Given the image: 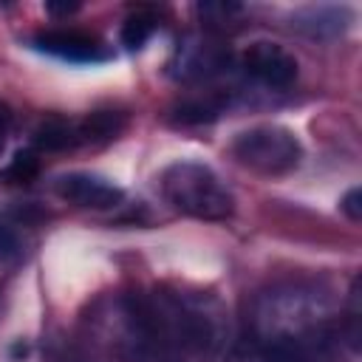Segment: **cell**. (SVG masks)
<instances>
[{
    "label": "cell",
    "instance_id": "30bf717a",
    "mask_svg": "<svg viewBox=\"0 0 362 362\" xmlns=\"http://www.w3.org/2000/svg\"><path fill=\"white\" fill-rule=\"evenodd\" d=\"M124 127V119L119 113H110V110H99V113H90L88 119L76 122V133H79V144L82 141H107V139H116V133Z\"/></svg>",
    "mask_w": 362,
    "mask_h": 362
},
{
    "label": "cell",
    "instance_id": "52a82bcc",
    "mask_svg": "<svg viewBox=\"0 0 362 362\" xmlns=\"http://www.w3.org/2000/svg\"><path fill=\"white\" fill-rule=\"evenodd\" d=\"M348 11L337 6H308L291 17V25L297 31H305L311 37H334L345 28Z\"/></svg>",
    "mask_w": 362,
    "mask_h": 362
},
{
    "label": "cell",
    "instance_id": "7a4b0ae2",
    "mask_svg": "<svg viewBox=\"0 0 362 362\" xmlns=\"http://www.w3.org/2000/svg\"><path fill=\"white\" fill-rule=\"evenodd\" d=\"M161 192L167 204L198 221H223L235 209L226 184L201 161H175L161 173Z\"/></svg>",
    "mask_w": 362,
    "mask_h": 362
},
{
    "label": "cell",
    "instance_id": "5b68a950",
    "mask_svg": "<svg viewBox=\"0 0 362 362\" xmlns=\"http://www.w3.org/2000/svg\"><path fill=\"white\" fill-rule=\"evenodd\" d=\"M57 195L68 204L85 206V209H110L116 206L124 192L110 184L107 178L90 175V173H68L57 181Z\"/></svg>",
    "mask_w": 362,
    "mask_h": 362
},
{
    "label": "cell",
    "instance_id": "7c38bea8",
    "mask_svg": "<svg viewBox=\"0 0 362 362\" xmlns=\"http://www.w3.org/2000/svg\"><path fill=\"white\" fill-rule=\"evenodd\" d=\"M37 173H40V158H37V153H34V150H20V153L8 161V167L3 170V178H6L8 184H28Z\"/></svg>",
    "mask_w": 362,
    "mask_h": 362
},
{
    "label": "cell",
    "instance_id": "9a60e30c",
    "mask_svg": "<svg viewBox=\"0 0 362 362\" xmlns=\"http://www.w3.org/2000/svg\"><path fill=\"white\" fill-rule=\"evenodd\" d=\"M240 11L243 8L238 3H204V6H198V14L204 17L206 25H223V23H229Z\"/></svg>",
    "mask_w": 362,
    "mask_h": 362
},
{
    "label": "cell",
    "instance_id": "277c9868",
    "mask_svg": "<svg viewBox=\"0 0 362 362\" xmlns=\"http://www.w3.org/2000/svg\"><path fill=\"white\" fill-rule=\"evenodd\" d=\"M240 65H243V71L252 79H257L266 88L283 90V88L294 85V79H297V59H294V54H288L283 45L269 42V40L252 42L243 51Z\"/></svg>",
    "mask_w": 362,
    "mask_h": 362
},
{
    "label": "cell",
    "instance_id": "2e32d148",
    "mask_svg": "<svg viewBox=\"0 0 362 362\" xmlns=\"http://www.w3.org/2000/svg\"><path fill=\"white\" fill-rule=\"evenodd\" d=\"M339 209H342L351 221H359V218H362V189H359V187L348 189L345 198H342V204H339Z\"/></svg>",
    "mask_w": 362,
    "mask_h": 362
},
{
    "label": "cell",
    "instance_id": "3957f363",
    "mask_svg": "<svg viewBox=\"0 0 362 362\" xmlns=\"http://www.w3.org/2000/svg\"><path fill=\"white\" fill-rule=\"evenodd\" d=\"M232 156L260 173V175H286L291 170H297L300 158H303V144L297 141V136L288 127L280 124H257L243 130L235 141H232Z\"/></svg>",
    "mask_w": 362,
    "mask_h": 362
},
{
    "label": "cell",
    "instance_id": "8992f818",
    "mask_svg": "<svg viewBox=\"0 0 362 362\" xmlns=\"http://www.w3.org/2000/svg\"><path fill=\"white\" fill-rule=\"evenodd\" d=\"M34 48L68 62H99L105 59V48L93 34L76 28H51L34 37Z\"/></svg>",
    "mask_w": 362,
    "mask_h": 362
},
{
    "label": "cell",
    "instance_id": "4fadbf2b",
    "mask_svg": "<svg viewBox=\"0 0 362 362\" xmlns=\"http://www.w3.org/2000/svg\"><path fill=\"white\" fill-rule=\"evenodd\" d=\"M348 325L342 328V334L348 337L351 348L356 351L359 348V277H354L351 283V297H348Z\"/></svg>",
    "mask_w": 362,
    "mask_h": 362
},
{
    "label": "cell",
    "instance_id": "9c48e42d",
    "mask_svg": "<svg viewBox=\"0 0 362 362\" xmlns=\"http://www.w3.org/2000/svg\"><path fill=\"white\" fill-rule=\"evenodd\" d=\"M34 144L40 150H68L74 144H79V133H76V122H68V119H59V116H51L45 122H40V127L34 130Z\"/></svg>",
    "mask_w": 362,
    "mask_h": 362
},
{
    "label": "cell",
    "instance_id": "6da1fadb",
    "mask_svg": "<svg viewBox=\"0 0 362 362\" xmlns=\"http://www.w3.org/2000/svg\"><path fill=\"white\" fill-rule=\"evenodd\" d=\"M339 317L325 291L280 283L260 291L226 362H337Z\"/></svg>",
    "mask_w": 362,
    "mask_h": 362
},
{
    "label": "cell",
    "instance_id": "5bb4252c",
    "mask_svg": "<svg viewBox=\"0 0 362 362\" xmlns=\"http://www.w3.org/2000/svg\"><path fill=\"white\" fill-rule=\"evenodd\" d=\"M23 255V240L20 232L14 229V223L0 221V263H11Z\"/></svg>",
    "mask_w": 362,
    "mask_h": 362
},
{
    "label": "cell",
    "instance_id": "e0dca14e",
    "mask_svg": "<svg viewBox=\"0 0 362 362\" xmlns=\"http://www.w3.org/2000/svg\"><path fill=\"white\" fill-rule=\"evenodd\" d=\"M8 130H11V107L0 99V150H3V144H6Z\"/></svg>",
    "mask_w": 362,
    "mask_h": 362
},
{
    "label": "cell",
    "instance_id": "8fae6325",
    "mask_svg": "<svg viewBox=\"0 0 362 362\" xmlns=\"http://www.w3.org/2000/svg\"><path fill=\"white\" fill-rule=\"evenodd\" d=\"M153 31H156V17L147 14V11H136V14H130V17L124 20V25H122V42H124L130 51H139V48H144V42L153 37Z\"/></svg>",
    "mask_w": 362,
    "mask_h": 362
},
{
    "label": "cell",
    "instance_id": "ba28073f",
    "mask_svg": "<svg viewBox=\"0 0 362 362\" xmlns=\"http://www.w3.org/2000/svg\"><path fill=\"white\" fill-rule=\"evenodd\" d=\"M226 59L229 57L218 45H189L187 54L181 57V76L184 79H189V76H195V79L212 76L226 65Z\"/></svg>",
    "mask_w": 362,
    "mask_h": 362
}]
</instances>
